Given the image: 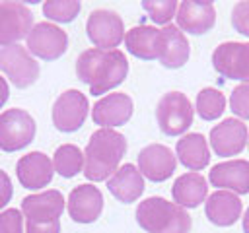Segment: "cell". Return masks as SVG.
<instances>
[{
  "label": "cell",
  "mask_w": 249,
  "mask_h": 233,
  "mask_svg": "<svg viewBox=\"0 0 249 233\" xmlns=\"http://www.w3.org/2000/svg\"><path fill=\"white\" fill-rule=\"evenodd\" d=\"M0 70L19 89L29 87L39 78V62L21 45L0 47Z\"/></svg>",
  "instance_id": "obj_6"
},
{
  "label": "cell",
  "mask_w": 249,
  "mask_h": 233,
  "mask_svg": "<svg viewBox=\"0 0 249 233\" xmlns=\"http://www.w3.org/2000/svg\"><path fill=\"white\" fill-rule=\"evenodd\" d=\"M80 2L78 0H47L43 4V14L51 21L58 23H70L80 14Z\"/></svg>",
  "instance_id": "obj_28"
},
{
  "label": "cell",
  "mask_w": 249,
  "mask_h": 233,
  "mask_svg": "<svg viewBox=\"0 0 249 233\" xmlns=\"http://www.w3.org/2000/svg\"><path fill=\"white\" fill-rule=\"evenodd\" d=\"M249 142L247 126L239 118H224L210 130V146L216 155L231 157L239 155Z\"/></svg>",
  "instance_id": "obj_12"
},
{
  "label": "cell",
  "mask_w": 249,
  "mask_h": 233,
  "mask_svg": "<svg viewBox=\"0 0 249 233\" xmlns=\"http://www.w3.org/2000/svg\"><path fill=\"white\" fill-rule=\"evenodd\" d=\"M35 138V120L23 109L0 113V150L6 153L19 151Z\"/></svg>",
  "instance_id": "obj_5"
},
{
  "label": "cell",
  "mask_w": 249,
  "mask_h": 233,
  "mask_svg": "<svg viewBox=\"0 0 249 233\" xmlns=\"http://www.w3.org/2000/svg\"><path fill=\"white\" fill-rule=\"evenodd\" d=\"M231 25L237 33L249 37V0H241L231 8Z\"/></svg>",
  "instance_id": "obj_31"
},
{
  "label": "cell",
  "mask_w": 249,
  "mask_h": 233,
  "mask_svg": "<svg viewBox=\"0 0 249 233\" xmlns=\"http://www.w3.org/2000/svg\"><path fill=\"white\" fill-rule=\"evenodd\" d=\"M208 181L212 186L220 190H230L233 194H247L249 192V161L245 159H231L218 163L210 169Z\"/></svg>",
  "instance_id": "obj_18"
},
{
  "label": "cell",
  "mask_w": 249,
  "mask_h": 233,
  "mask_svg": "<svg viewBox=\"0 0 249 233\" xmlns=\"http://www.w3.org/2000/svg\"><path fill=\"white\" fill-rule=\"evenodd\" d=\"M142 8L148 12L152 21H156L160 25H169L171 17H175V14H177L179 4L175 0H144Z\"/></svg>",
  "instance_id": "obj_29"
},
{
  "label": "cell",
  "mask_w": 249,
  "mask_h": 233,
  "mask_svg": "<svg viewBox=\"0 0 249 233\" xmlns=\"http://www.w3.org/2000/svg\"><path fill=\"white\" fill-rule=\"evenodd\" d=\"M33 27V14L23 2H0V47L18 45Z\"/></svg>",
  "instance_id": "obj_11"
},
{
  "label": "cell",
  "mask_w": 249,
  "mask_h": 233,
  "mask_svg": "<svg viewBox=\"0 0 249 233\" xmlns=\"http://www.w3.org/2000/svg\"><path fill=\"white\" fill-rule=\"evenodd\" d=\"M195 109L202 120H216L226 111V97L216 87H204L196 95Z\"/></svg>",
  "instance_id": "obj_27"
},
{
  "label": "cell",
  "mask_w": 249,
  "mask_h": 233,
  "mask_svg": "<svg viewBox=\"0 0 249 233\" xmlns=\"http://www.w3.org/2000/svg\"><path fill=\"white\" fill-rule=\"evenodd\" d=\"M132 111L134 103L126 93H109L93 105L91 118L101 128H115L126 124L132 116Z\"/></svg>",
  "instance_id": "obj_15"
},
{
  "label": "cell",
  "mask_w": 249,
  "mask_h": 233,
  "mask_svg": "<svg viewBox=\"0 0 249 233\" xmlns=\"http://www.w3.org/2000/svg\"><path fill=\"white\" fill-rule=\"evenodd\" d=\"M126 153V140L113 128H99L89 136L84 151V175L89 181H105L119 169Z\"/></svg>",
  "instance_id": "obj_2"
},
{
  "label": "cell",
  "mask_w": 249,
  "mask_h": 233,
  "mask_svg": "<svg viewBox=\"0 0 249 233\" xmlns=\"http://www.w3.org/2000/svg\"><path fill=\"white\" fill-rule=\"evenodd\" d=\"M103 212V194L93 184H78L68 194V214L76 223H93Z\"/></svg>",
  "instance_id": "obj_16"
},
{
  "label": "cell",
  "mask_w": 249,
  "mask_h": 233,
  "mask_svg": "<svg viewBox=\"0 0 249 233\" xmlns=\"http://www.w3.org/2000/svg\"><path fill=\"white\" fill-rule=\"evenodd\" d=\"M25 39H27L29 54H33L41 60H56L68 49L66 31H62L58 25L49 23V21L35 23Z\"/></svg>",
  "instance_id": "obj_8"
},
{
  "label": "cell",
  "mask_w": 249,
  "mask_h": 233,
  "mask_svg": "<svg viewBox=\"0 0 249 233\" xmlns=\"http://www.w3.org/2000/svg\"><path fill=\"white\" fill-rule=\"evenodd\" d=\"M88 39L101 50H113L124 41V23L113 10H93L86 21Z\"/></svg>",
  "instance_id": "obj_7"
},
{
  "label": "cell",
  "mask_w": 249,
  "mask_h": 233,
  "mask_svg": "<svg viewBox=\"0 0 249 233\" xmlns=\"http://www.w3.org/2000/svg\"><path fill=\"white\" fill-rule=\"evenodd\" d=\"M208 184L200 173H185L175 179L171 186V196L181 208H196L206 200Z\"/></svg>",
  "instance_id": "obj_25"
},
{
  "label": "cell",
  "mask_w": 249,
  "mask_h": 233,
  "mask_svg": "<svg viewBox=\"0 0 249 233\" xmlns=\"http://www.w3.org/2000/svg\"><path fill=\"white\" fill-rule=\"evenodd\" d=\"M243 233H249V208L245 210V216H243Z\"/></svg>",
  "instance_id": "obj_36"
},
{
  "label": "cell",
  "mask_w": 249,
  "mask_h": 233,
  "mask_svg": "<svg viewBox=\"0 0 249 233\" xmlns=\"http://www.w3.org/2000/svg\"><path fill=\"white\" fill-rule=\"evenodd\" d=\"M177 167L175 153L161 144H150L138 153V171L152 183L167 181Z\"/></svg>",
  "instance_id": "obj_13"
},
{
  "label": "cell",
  "mask_w": 249,
  "mask_h": 233,
  "mask_svg": "<svg viewBox=\"0 0 249 233\" xmlns=\"http://www.w3.org/2000/svg\"><path fill=\"white\" fill-rule=\"evenodd\" d=\"M241 212H243V204L239 196L230 190H216L206 198L204 214L218 227L233 225L237 217H241Z\"/></svg>",
  "instance_id": "obj_19"
},
{
  "label": "cell",
  "mask_w": 249,
  "mask_h": 233,
  "mask_svg": "<svg viewBox=\"0 0 249 233\" xmlns=\"http://www.w3.org/2000/svg\"><path fill=\"white\" fill-rule=\"evenodd\" d=\"M0 233H23V216L19 210L10 208L0 212Z\"/></svg>",
  "instance_id": "obj_32"
},
{
  "label": "cell",
  "mask_w": 249,
  "mask_h": 233,
  "mask_svg": "<svg viewBox=\"0 0 249 233\" xmlns=\"http://www.w3.org/2000/svg\"><path fill=\"white\" fill-rule=\"evenodd\" d=\"M128 74V60L119 49H88L76 60V76L89 87L91 95H101L121 85Z\"/></svg>",
  "instance_id": "obj_1"
},
{
  "label": "cell",
  "mask_w": 249,
  "mask_h": 233,
  "mask_svg": "<svg viewBox=\"0 0 249 233\" xmlns=\"http://www.w3.org/2000/svg\"><path fill=\"white\" fill-rule=\"evenodd\" d=\"M53 167L64 179L76 177L80 171H84V153H82V150L74 144L58 146L54 155H53Z\"/></svg>",
  "instance_id": "obj_26"
},
{
  "label": "cell",
  "mask_w": 249,
  "mask_h": 233,
  "mask_svg": "<svg viewBox=\"0 0 249 233\" xmlns=\"http://www.w3.org/2000/svg\"><path fill=\"white\" fill-rule=\"evenodd\" d=\"M136 221L146 233H189L191 216L175 202L150 196L136 208Z\"/></svg>",
  "instance_id": "obj_3"
},
{
  "label": "cell",
  "mask_w": 249,
  "mask_h": 233,
  "mask_svg": "<svg viewBox=\"0 0 249 233\" xmlns=\"http://www.w3.org/2000/svg\"><path fill=\"white\" fill-rule=\"evenodd\" d=\"M175 153H177V159L181 161V165H185L193 173L204 169L210 163V148H208V142L198 132L185 134L181 140H177Z\"/></svg>",
  "instance_id": "obj_24"
},
{
  "label": "cell",
  "mask_w": 249,
  "mask_h": 233,
  "mask_svg": "<svg viewBox=\"0 0 249 233\" xmlns=\"http://www.w3.org/2000/svg\"><path fill=\"white\" fill-rule=\"evenodd\" d=\"M191 49L185 33L177 25H165L161 29V47H160V64L165 68H181L189 60Z\"/></svg>",
  "instance_id": "obj_23"
},
{
  "label": "cell",
  "mask_w": 249,
  "mask_h": 233,
  "mask_svg": "<svg viewBox=\"0 0 249 233\" xmlns=\"http://www.w3.org/2000/svg\"><path fill=\"white\" fill-rule=\"evenodd\" d=\"M12 194H14V186H12L10 175L0 169V210L12 200Z\"/></svg>",
  "instance_id": "obj_34"
},
{
  "label": "cell",
  "mask_w": 249,
  "mask_h": 233,
  "mask_svg": "<svg viewBox=\"0 0 249 233\" xmlns=\"http://www.w3.org/2000/svg\"><path fill=\"white\" fill-rule=\"evenodd\" d=\"M88 97L78 89H66L53 105V124L60 132H76L88 118Z\"/></svg>",
  "instance_id": "obj_9"
},
{
  "label": "cell",
  "mask_w": 249,
  "mask_h": 233,
  "mask_svg": "<svg viewBox=\"0 0 249 233\" xmlns=\"http://www.w3.org/2000/svg\"><path fill=\"white\" fill-rule=\"evenodd\" d=\"M177 27L191 35L208 33L216 23V10L212 2L185 0L177 8Z\"/></svg>",
  "instance_id": "obj_17"
},
{
  "label": "cell",
  "mask_w": 249,
  "mask_h": 233,
  "mask_svg": "<svg viewBox=\"0 0 249 233\" xmlns=\"http://www.w3.org/2000/svg\"><path fill=\"white\" fill-rule=\"evenodd\" d=\"M214 70L228 80H241L249 83V43L228 41L212 52Z\"/></svg>",
  "instance_id": "obj_10"
},
{
  "label": "cell",
  "mask_w": 249,
  "mask_h": 233,
  "mask_svg": "<svg viewBox=\"0 0 249 233\" xmlns=\"http://www.w3.org/2000/svg\"><path fill=\"white\" fill-rule=\"evenodd\" d=\"M230 109L235 116L249 120V83H239L230 95Z\"/></svg>",
  "instance_id": "obj_30"
},
{
  "label": "cell",
  "mask_w": 249,
  "mask_h": 233,
  "mask_svg": "<svg viewBox=\"0 0 249 233\" xmlns=\"http://www.w3.org/2000/svg\"><path fill=\"white\" fill-rule=\"evenodd\" d=\"M193 116L195 107L191 105L189 97L181 91H169L158 101L156 120L165 136H179L187 132L193 124Z\"/></svg>",
  "instance_id": "obj_4"
},
{
  "label": "cell",
  "mask_w": 249,
  "mask_h": 233,
  "mask_svg": "<svg viewBox=\"0 0 249 233\" xmlns=\"http://www.w3.org/2000/svg\"><path fill=\"white\" fill-rule=\"evenodd\" d=\"M16 175L23 188L39 190L53 181L54 167H53L51 157L45 155L43 151H29L18 159Z\"/></svg>",
  "instance_id": "obj_14"
},
{
  "label": "cell",
  "mask_w": 249,
  "mask_h": 233,
  "mask_svg": "<svg viewBox=\"0 0 249 233\" xmlns=\"http://www.w3.org/2000/svg\"><path fill=\"white\" fill-rule=\"evenodd\" d=\"M126 50L140 60H156L160 58L161 47V29L152 25H136L124 33Z\"/></svg>",
  "instance_id": "obj_22"
},
{
  "label": "cell",
  "mask_w": 249,
  "mask_h": 233,
  "mask_svg": "<svg viewBox=\"0 0 249 233\" xmlns=\"http://www.w3.org/2000/svg\"><path fill=\"white\" fill-rule=\"evenodd\" d=\"M107 188L109 192L123 204H130L134 200H138L144 192V177L138 171V167L126 163L123 167H119L113 177H109L107 181Z\"/></svg>",
  "instance_id": "obj_21"
},
{
  "label": "cell",
  "mask_w": 249,
  "mask_h": 233,
  "mask_svg": "<svg viewBox=\"0 0 249 233\" xmlns=\"http://www.w3.org/2000/svg\"><path fill=\"white\" fill-rule=\"evenodd\" d=\"M25 233H60V219H51V221L27 219Z\"/></svg>",
  "instance_id": "obj_33"
},
{
  "label": "cell",
  "mask_w": 249,
  "mask_h": 233,
  "mask_svg": "<svg viewBox=\"0 0 249 233\" xmlns=\"http://www.w3.org/2000/svg\"><path fill=\"white\" fill-rule=\"evenodd\" d=\"M8 97H10V87H8V82H6V78H2V76H0V109L6 105Z\"/></svg>",
  "instance_id": "obj_35"
},
{
  "label": "cell",
  "mask_w": 249,
  "mask_h": 233,
  "mask_svg": "<svg viewBox=\"0 0 249 233\" xmlns=\"http://www.w3.org/2000/svg\"><path fill=\"white\" fill-rule=\"evenodd\" d=\"M62 212H64V196L58 190L29 194L21 200V214L27 219L51 221V219H58Z\"/></svg>",
  "instance_id": "obj_20"
}]
</instances>
